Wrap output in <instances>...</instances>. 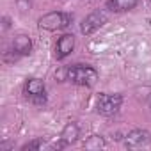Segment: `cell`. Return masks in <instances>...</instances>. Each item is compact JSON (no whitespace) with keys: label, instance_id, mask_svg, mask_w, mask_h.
<instances>
[{"label":"cell","instance_id":"cell-7","mask_svg":"<svg viewBox=\"0 0 151 151\" xmlns=\"http://www.w3.org/2000/svg\"><path fill=\"white\" fill-rule=\"evenodd\" d=\"M73 50H75V36L73 34H64V36H60L57 39V45H55V59L57 60H62Z\"/></svg>","mask_w":151,"mask_h":151},{"label":"cell","instance_id":"cell-9","mask_svg":"<svg viewBox=\"0 0 151 151\" xmlns=\"http://www.w3.org/2000/svg\"><path fill=\"white\" fill-rule=\"evenodd\" d=\"M78 137H80V126L75 123V121H69V123L62 128L59 139H60L66 146H71V144H75V142L78 140Z\"/></svg>","mask_w":151,"mask_h":151},{"label":"cell","instance_id":"cell-6","mask_svg":"<svg viewBox=\"0 0 151 151\" xmlns=\"http://www.w3.org/2000/svg\"><path fill=\"white\" fill-rule=\"evenodd\" d=\"M45 93H46V86L41 78H29L25 82V94L32 101L45 103Z\"/></svg>","mask_w":151,"mask_h":151},{"label":"cell","instance_id":"cell-3","mask_svg":"<svg viewBox=\"0 0 151 151\" xmlns=\"http://www.w3.org/2000/svg\"><path fill=\"white\" fill-rule=\"evenodd\" d=\"M123 105V96L117 94V93H103L98 96V101H96V110L100 116L103 117H110L114 116Z\"/></svg>","mask_w":151,"mask_h":151},{"label":"cell","instance_id":"cell-11","mask_svg":"<svg viewBox=\"0 0 151 151\" xmlns=\"http://www.w3.org/2000/svg\"><path fill=\"white\" fill-rule=\"evenodd\" d=\"M103 147H105V139L101 135H91L84 142V149H87V151H100Z\"/></svg>","mask_w":151,"mask_h":151},{"label":"cell","instance_id":"cell-10","mask_svg":"<svg viewBox=\"0 0 151 151\" xmlns=\"http://www.w3.org/2000/svg\"><path fill=\"white\" fill-rule=\"evenodd\" d=\"M139 4V0H109L107 7L112 13H128L132 9H135Z\"/></svg>","mask_w":151,"mask_h":151},{"label":"cell","instance_id":"cell-4","mask_svg":"<svg viewBox=\"0 0 151 151\" xmlns=\"http://www.w3.org/2000/svg\"><path fill=\"white\" fill-rule=\"evenodd\" d=\"M109 16L105 11H93L89 16H86L80 23V32L84 36H91L93 32H96L98 29H101L105 23H107Z\"/></svg>","mask_w":151,"mask_h":151},{"label":"cell","instance_id":"cell-5","mask_svg":"<svg viewBox=\"0 0 151 151\" xmlns=\"http://www.w3.org/2000/svg\"><path fill=\"white\" fill-rule=\"evenodd\" d=\"M151 144V133L147 130H132L124 137V146L128 149H142Z\"/></svg>","mask_w":151,"mask_h":151},{"label":"cell","instance_id":"cell-12","mask_svg":"<svg viewBox=\"0 0 151 151\" xmlns=\"http://www.w3.org/2000/svg\"><path fill=\"white\" fill-rule=\"evenodd\" d=\"M41 146H43V139H34V140L27 142V144L22 147V151H32V149H39Z\"/></svg>","mask_w":151,"mask_h":151},{"label":"cell","instance_id":"cell-2","mask_svg":"<svg viewBox=\"0 0 151 151\" xmlns=\"http://www.w3.org/2000/svg\"><path fill=\"white\" fill-rule=\"evenodd\" d=\"M71 22H73V16L71 14L60 13V11H53V13H48V14L41 16L39 22H37V27L41 30L53 32V30H62V29L69 27Z\"/></svg>","mask_w":151,"mask_h":151},{"label":"cell","instance_id":"cell-8","mask_svg":"<svg viewBox=\"0 0 151 151\" xmlns=\"http://www.w3.org/2000/svg\"><path fill=\"white\" fill-rule=\"evenodd\" d=\"M11 46H13V52L16 55H22L23 57V55H30L32 53V39L27 34H16L13 37Z\"/></svg>","mask_w":151,"mask_h":151},{"label":"cell","instance_id":"cell-1","mask_svg":"<svg viewBox=\"0 0 151 151\" xmlns=\"http://www.w3.org/2000/svg\"><path fill=\"white\" fill-rule=\"evenodd\" d=\"M66 80H69L75 86L82 87H93L98 82V71L93 66H71L66 69Z\"/></svg>","mask_w":151,"mask_h":151}]
</instances>
